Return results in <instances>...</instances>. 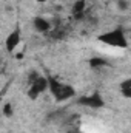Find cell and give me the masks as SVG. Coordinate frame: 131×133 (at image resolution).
I'll return each instance as SVG.
<instances>
[{
  "label": "cell",
  "mask_w": 131,
  "mask_h": 133,
  "mask_svg": "<svg viewBox=\"0 0 131 133\" xmlns=\"http://www.w3.org/2000/svg\"><path fill=\"white\" fill-rule=\"evenodd\" d=\"M90 65L93 68H100V66H106L108 62H106V59H102V57H93L90 61Z\"/></svg>",
  "instance_id": "obj_8"
},
{
  "label": "cell",
  "mask_w": 131,
  "mask_h": 133,
  "mask_svg": "<svg viewBox=\"0 0 131 133\" xmlns=\"http://www.w3.org/2000/svg\"><path fill=\"white\" fill-rule=\"evenodd\" d=\"M39 3H45V2H48V0H37Z\"/></svg>",
  "instance_id": "obj_10"
},
{
  "label": "cell",
  "mask_w": 131,
  "mask_h": 133,
  "mask_svg": "<svg viewBox=\"0 0 131 133\" xmlns=\"http://www.w3.org/2000/svg\"><path fill=\"white\" fill-rule=\"evenodd\" d=\"M120 91L125 98H131V79H125L120 82Z\"/></svg>",
  "instance_id": "obj_7"
},
{
  "label": "cell",
  "mask_w": 131,
  "mask_h": 133,
  "mask_svg": "<svg viewBox=\"0 0 131 133\" xmlns=\"http://www.w3.org/2000/svg\"><path fill=\"white\" fill-rule=\"evenodd\" d=\"M20 42H22V33H20V28H16V30H12L11 33L8 34V37H6V42H5L6 50H8L9 53H12V51L20 45Z\"/></svg>",
  "instance_id": "obj_3"
},
{
  "label": "cell",
  "mask_w": 131,
  "mask_h": 133,
  "mask_svg": "<svg viewBox=\"0 0 131 133\" xmlns=\"http://www.w3.org/2000/svg\"><path fill=\"white\" fill-rule=\"evenodd\" d=\"M99 40L106 43V45H111V46H119V48H127L128 46V40H127V36L122 30H113L110 33H105L102 36H99Z\"/></svg>",
  "instance_id": "obj_1"
},
{
  "label": "cell",
  "mask_w": 131,
  "mask_h": 133,
  "mask_svg": "<svg viewBox=\"0 0 131 133\" xmlns=\"http://www.w3.org/2000/svg\"><path fill=\"white\" fill-rule=\"evenodd\" d=\"M85 5H86V0H77L72 6V14L77 16L76 19H80L83 16V9H85Z\"/></svg>",
  "instance_id": "obj_6"
},
{
  "label": "cell",
  "mask_w": 131,
  "mask_h": 133,
  "mask_svg": "<svg viewBox=\"0 0 131 133\" xmlns=\"http://www.w3.org/2000/svg\"><path fill=\"white\" fill-rule=\"evenodd\" d=\"M3 115L5 116H12V104L11 102H6L3 105Z\"/></svg>",
  "instance_id": "obj_9"
},
{
  "label": "cell",
  "mask_w": 131,
  "mask_h": 133,
  "mask_svg": "<svg viewBox=\"0 0 131 133\" xmlns=\"http://www.w3.org/2000/svg\"><path fill=\"white\" fill-rule=\"evenodd\" d=\"M79 104H82V105H85V107H91V108H102V107L105 105V101L100 96V93L96 91V93H91V95H88V96L80 98V99H79Z\"/></svg>",
  "instance_id": "obj_2"
},
{
  "label": "cell",
  "mask_w": 131,
  "mask_h": 133,
  "mask_svg": "<svg viewBox=\"0 0 131 133\" xmlns=\"http://www.w3.org/2000/svg\"><path fill=\"white\" fill-rule=\"evenodd\" d=\"M34 28L39 31V33H46L51 30V23L45 19V17H35L34 19Z\"/></svg>",
  "instance_id": "obj_5"
},
{
  "label": "cell",
  "mask_w": 131,
  "mask_h": 133,
  "mask_svg": "<svg viewBox=\"0 0 131 133\" xmlns=\"http://www.w3.org/2000/svg\"><path fill=\"white\" fill-rule=\"evenodd\" d=\"M74 95H76L74 88L71 85H68V84H63L62 88H60V91H59V95L56 96V101L57 102H62V101H66V99H69V98H72Z\"/></svg>",
  "instance_id": "obj_4"
}]
</instances>
